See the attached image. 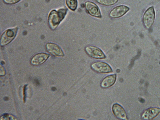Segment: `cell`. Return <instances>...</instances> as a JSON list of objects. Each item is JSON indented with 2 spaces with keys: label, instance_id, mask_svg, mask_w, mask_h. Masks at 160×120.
<instances>
[{
  "label": "cell",
  "instance_id": "obj_1",
  "mask_svg": "<svg viewBox=\"0 0 160 120\" xmlns=\"http://www.w3.org/2000/svg\"><path fill=\"white\" fill-rule=\"evenodd\" d=\"M67 11V9L64 8L57 11L53 10L50 12L48 15V22L49 26L52 29L54 30L57 28L64 18Z\"/></svg>",
  "mask_w": 160,
  "mask_h": 120
},
{
  "label": "cell",
  "instance_id": "obj_2",
  "mask_svg": "<svg viewBox=\"0 0 160 120\" xmlns=\"http://www.w3.org/2000/svg\"><path fill=\"white\" fill-rule=\"evenodd\" d=\"M18 30L15 27L6 30L2 34L0 38V44L3 46L10 43L15 38Z\"/></svg>",
  "mask_w": 160,
  "mask_h": 120
},
{
  "label": "cell",
  "instance_id": "obj_3",
  "mask_svg": "<svg viewBox=\"0 0 160 120\" xmlns=\"http://www.w3.org/2000/svg\"><path fill=\"white\" fill-rule=\"evenodd\" d=\"M91 67L92 70L98 73H106L112 72L111 66L107 63L103 62H94L91 64Z\"/></svg>",
  "mask_w": 160,
  "mask_h": 120
},
{
  "label": "cell",
  "instance_id": "obj_4",
  "mask_svg": "<svg viewBox=\"0 0 160 120\" xmlns=\"http://www.w3.org/2000/svg\"><path fill=\"white\" fill-rule=\"evenodd\" d=\"M86 53L93 58L102 59L106 58V56L102 51L98 48L93 46H88L85 49Z\"/></svg>",
  "mask_w": 160,
  "mask_h": 120
},
{
  "label": "cell",
  "instance_id": "obj_5",
  "mask_svg": "<svg viewBox=\"0 0 160 120\" xmlns=\"http://www.w3.org/2000/svg\"><path fill=\"white\" fill-rule=\"evenodd\" d=\"M155 18V12L154 9L153 7H151L146 10L143 15V21L146 28H149L152 26Z\"/></svg>",
  "mask_w": 160,
  "mask_h": 120
},
{
  "label": "cell",
  "instance_id": "obj_6",
  "mask_svg": "<svg viewBox=\"0 0 160 120\" xmlns=\"http://www.w3.org/2000/svg\"><path fill=\"white\" fill-rule=\"evenodd\" d=\"M85 8L87 12L92 16L101 18L102 15L98 6L95 3L90 1L85 3Z\"/></svg>",
  "mask_w": 160,
  "mask_h": 120
},
{
  "label": "cell",
  "instance_id": "obj_7",
  "mask_svg": "<svg viewBox=\"0 0 160 120\" xmlns=\"http://www.w3.org/2000/svg\"><path fill=\"white\" fill-rule=\"evenodd\" d=\"M129 8L125 5H120L113 8L110 12V17L112 18H118L122 17L129 10Z\"/></svg>",
  "mask_w": 160,
  "mask_h": 120
},
{
  "label": "cell",
  "instance_id": "obj_8",
  "mask_svg": "<svg viewBox=\"0 0 160 120\" xmlns=\"http://www.w3.org/2000/svg\"><path fill=\"white\" fill-rule=\"evenodd\" d=\"M47 51L52 55L56 57H62L64 56L63 52L58 45L51 42L47 43L46 45Z\"/></svg>",
  "mask_w": 160,
  "mask_h": 120
},
{
  "label": "cell",
  "instance_id": "obj_9",
  "mask_svg": "<svg viewBox=\"0 0 160 120\" xmlns=\"http://www.w3.org/2000/svg\"><path fill=\"white\" fill-rule=\"evenodd\" d=\"M112 110L114 116L118 119L127 120L126 112L123 108L118 103H115L112 106Z\"/></svg>",
  "mask_w": 160,
  "mask_h": 120
},
{
  "label": "cell",
  "instance_id": "obj_10",
  "mask_svg": "<svg viewBox=\"0 0 160 120\" xmlns=\"http://www.w3.org/2000/svg\"><path fill=\"white\" fill-rule=\"evenodd\" d=\"M49 56L48 54L41 53L34 56L31 59V63L34 65H38L43 63Z\"/></svg>",
  "mask_w": 160,
  "mask_h": 120
},
{
  "label": "cell",
  "instance_id": "obj_11",
  "mask_svg": "<svg viewBox=\"0 0 160 120\" xmlns=\"http://www.w3.org/2000/svg\"><path fill=\"white\" fill-rule=\"evenodd\" d=\"M117 76L113 74L108 76L104 78L100 83L101 87L103 88H108L112 86L115 83Z\"/></svg>",
  "mask_w": 160,
  "mask_h": 120
},
{
  "label": "cell",
  "instance_id": "obj_12",
  "mask_svg": "<svg viewBox=\"0 0 160 120\" xmlns=\"http://www.w3.org/2000/svg\"><path fill=\"white\" fill-rule=\"evenodd\" d=\"M160 112V108H153L145 110L142 115V118L145 119H151L155 117Z\"/></svg>",
  "mask_w": 160,
  "mask_h": 120
},
{
  "label": "cell",
  "instance_id": "obj_13",
  "mask_svg": "<svg viewBox=\"0 0 160 120\" xmlns=\"http://www.w3.org/2000/svg\"><path fill=\"white\" fill-rule=\"evenodd\" d=\"M66 2L68 7L71 10L75 11L78 6L77 0H66Z\"/></svg>",
  "mask_w": 160,
  "mask_h": 120
},
{
  "label": "cell",
  "instance_id": "obj_14",
  "mask_svg": "<svg viewBox=\"0 0 160 120\" xmlns=\"http://www.w3.org/2000/svg\"><path fill=\"white\" fill-rule=\"evenodd\" d=\"M98 3L105 6L112 5L116 3L118 0H95Z\"/></svg>",
  "mask_w": 160,
  "mask_h": 120
},
{
  "label": "cell",
  "instance_id": "obj_15",
  "mask_svg": "<svg viewBox=\"0 0 160 120\" xmlns=\"http://www.w3.org/2000/svg\"><path fill=\"white\" fill-rule=\"evenodd\" d=\"M17 118L13 115L8 114H4L0 118V120H16Z\"/></svg>",
  "mask_w": 160,
  "mask_h": 120
},
{
  "label": "cell",
  "instance_id": "obj_16",
  "mask_svg": "<svg viewBox=\"0 0 160 120\" xmlns=\"http://www.w3.org/2000/svg\"><path fill=\"white\" fill-rule=\"evenodd\" d=\"M21 0H3V2L5 3L8 4H13L16 3Z\"/></svg>",
  "mask_w": 160,
  "mask_h": 120
},
{
  "label": "cell",
  "instance_id": "obj_17",
  "mask_svg": "<svg viewBox=\"0 0 160 120\" xmlns=\"http://www.w3.org/2000/svg\"><path fill=\"white\" fill-rule=\"evenodd\" d=\"M6 74L5 70L3 67L0 65V75L1 76H4Z\"/></svg>",
  "mask_w": 160,
  "mask_h": 120
},
{
  "label": "cell",
  "instance_id": "obj_18",
  "mask_svg": "<svg viewBox=\"0 0 160 120\" xmlns=\"http://www.w3.org/2000/svg\"><path fill=\"white\" fill-rule=\"evenodd\" d=\"M139 100V101L142 103H144L145 102L144 100L142 98H140Z\"/></svg>",
  "mask_w": 160,
  "mask_h": 120
},
{
  "label": "cell",
  "instance_id": "obj_19",
  "mask_svg": "<svg viewBox=\"0 0 160 120\" xmlns=\"http://www.w3.org/2000/svg\"><path fill=\"white\" fill-rule=\"evenodd\" d=\"M159 63H160V62H159Z\"/></svg>",
  "mask_w": 160,
  "mask_h": 120
}]
</instances>
